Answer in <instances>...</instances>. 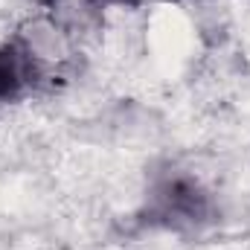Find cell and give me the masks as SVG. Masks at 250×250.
<instances>
[{"mask_svg": "<svg viewBox=\"0 0 250 250\" xmlns=\"http://www.w3.org/2000/svg\"><path fill=\"white\" fill-rule=\"evenodd\" d=\"M35 82V62L15 44L0 47V102H15Z\"/></svg>", "mask_w": 250, "mask_h": 250, "instance_id": "1", "label": "cell"}]
</instances>
